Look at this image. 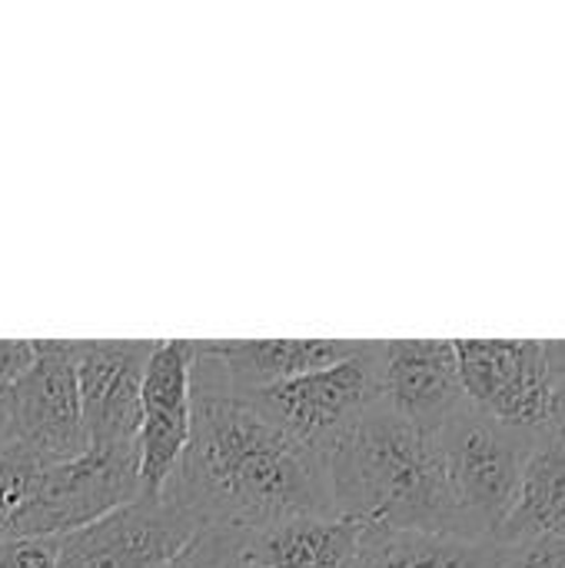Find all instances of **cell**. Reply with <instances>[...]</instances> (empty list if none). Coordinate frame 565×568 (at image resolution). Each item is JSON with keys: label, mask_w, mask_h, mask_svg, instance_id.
I'll return each instance as SVG.
<instances>
[{"label": "cell", "mask_w": 565, "mask_h": 568, "mask_svg": "<svg viewBox=\"0 0 565 568\" xmlns=\"http://www.w3.org/2000/svg\"><path fill=\"white\" fill-rule=\"evenodd\" d=\"M190 443L163 486L200 529L260 532L296 516H336L323 456L290 436L246 389L193 349Z\"/></svg>", "instance_id": "obj_1"}, {"label": "cell", "mask_w": 565, "mask_h": 568, "mask_svg": "<svg viewBox=\"0 0 565 568\" xmlns=\"http://www.w3.org/2000/svg\"><path fill=\"white\" fill-rule=\"evenodd\" d=\"M333 513L363 529H413L473 539L450 489L436 433L383 403L360 413L323 453Z\"/></svg>", "instance_id": "obj_2"}, {"label": "cell", "mask_w": 565, "mask_h": 568, "mask_svg": "<svg viewBox=\"0 0 565 568\" xmlns=\"http://www.w3.org/2000/svg\"><path fill=\"white\" fill-rule=\"evenodd\" d=\"M539 429L493 419L470 403L436 429L443 469L473 539L500 542Z\"/></svg>", "instance_id": "obj_3"}, {"label": "cell", "mask_w": 565, "mask_h": 568, "mask_svg": "<svg viewBox=\"0 0 565 568\" xmlns=\"http://www.w3.org/2000/svg\"><path fill=\"white\" fill-rule=\"evenodd\" d=\"M140 496L137 449H87L70 463H40L7 539H53L77 532Z\"/></svg>", "instance_id": "obj_4"}, {"label": "cell", "mask_w": 565, "mask_h": 568, "mask_svg": "<svg viewBox=\"0 0 565 568\" xmlns=\"http://www.w3.org/2000/svg\"><path fill=\"white\" fill-rule=\"evenodd\" d=\"M3 399L13 446L37 463H70L90 449L77 383V339H33V359L3 389Z\"/></svg>", "instance_id": "obj_5"}, {"label": "cell", "mask_w": 565, "mask_h": 568, "mask_svg": "<svg viewBox=\"0 0 565 568\" xmlns=\"http://www.w3.org/2000/svg\"><path fill=\"white\" fill-rule=\"evenodd\" d=\"M376 353L380 343H360L350 359L330 369L246 393H253L290 436L323 456L330 443L376 403Z\"/></svg>", "instance_id": "obj_6"}, {"label": "cell", "mask_w": 565, "mask_h": 568, "mask_svg": "<svg viewBox=\"0 0 565 568\" xmlns=\"http://www.w3.org/2000/svg\"><path fill=\"white\" fill-rule=\"evenodd\" d=\"M200 526L163 493L137 496L103 519L57 539L53 568H163Z\"/></svg>", "instance_id": "obj_7"}, {"label": "cell", "mask_w": 565, "mask_h": 568, "mask_svg": "<svg viewBox=\"0 0 565 568\" xmlns=\"http://www.w3.org/2000/svg\"><path fill=\"white\" fill-rule=\"evenodd\" d=\"M453 349L470 406L516 426L549 423L546 339H453Z\"/></svg>", "instance_id": "obj_8"}, {"label": "cell", "mask_w": 565, "mask_h": 568, "mask_svg": "<svg viewBox=\"0 0 565 568\" xmlns=\"http://www.w3.org/2000/svg\"><path fill=\"white\" fill-rule=\"evenodd\" d=\"M190 373H193V339H157L140 386V429H137L140 496L163 493L190 443V416H193Z\"/></svg>", "instance_id": "obj_9"}, {"label": "cell", "mask_w": 565, "mask_h": 568, "mask_svg": "<svg viewBox=\"0 0 565 568\" xmlns=\"http://www.w3.org/2000/svg\"><path fill=\"white\" fill-rule=\"evenodd\" d=\"M157 339L77 343V383L90 449H137L140 386Z\"/></svg>", "instance_id": "obj_10"}, {"label": "cell", "mask_w": 565, "mask_h": 568, "mask_svg": "<svg viewBox=\"0 0 565 568\" xmlns=\"http://www.w3.org/2000/svg\"><path fill=\"white\" fill-rule=\"evenodd\" d=\"M376 403L436 433L466 403L453 339H383L376 353Z\"/></svg>", "instance_id": "obj_11"}, {"label": "cell", "mask_w": 565, "mask_h": 568, "mask_svg": "<svg viewBox=\"0 0 565 568\" xmlns=\"http://www.w3.org/2000/svg\"><path fill=\"white\" fill-rule=\"evenodd\" d=\"M363 339H193L236 389H266L350 359Z\"/></svg>", "instance_id": "obj_12"}, {"label": "cell", "mask_w": 565, "mask_h": 568, "mask_svg": "<svg viewBox=\"0 0 565 568\" xmlns=\"http://www.w3.org/2000/svg\"><path fill=\"white\" fill-rule=\"evenodd\" d=\"M363 526L343 516H296L243 539V562L256 568H353Z\"/></svg>", "instance_id": "obj_13"}, {"label": "cell", "mask_w": 565, "mask_h": 568, "mask_svg": "<svg viewBox=\"0 0 565 568\" xmlns=\"http://www.w3.org/2000/svg\"><path fill=\"white\" fill-rule=\"evenodd\" d=\"M523 539H565V433L549 423L536 436L500 546Z\"/></svg>", "instance_id": "obj_14"}, {"label": "cell", "mask_w": 565, "mask_h": 568, "mask_svg": "<svg viewBox=\"0 0 565 568\" xmlns=\"http://www.w3.org/2000/svg\"><path fill=\"white\" fill-rule=\"evenodd\" d=\"M503 546L466 536L363 529L353 568H500Z\"/></svg>", "instance_id": "obj_15"}, {"label": "cell", "mask_w": 565, "mask_h": 568, "mask_svg": "<svg viewBox=\"0 0 565 568\" xmlns=\"http://www.w3.org/2000/svg\"><path fill=\"white\" fill-rule=\"evenodd\" d=\"M243 532L200 529L163 568H240L243 566Z\"/></svg>", "instance_id": "obj_16"}, {"label": "cell", "mask_w": 565, "mask_h": 568, "mask_svg": "<svg viewBox=\"0 0 565 568\" xmlns=\"http://www.w3.org/2000/svg\"><path fill=\"white\" fill-rule=\"evenodd\" d=\"M500 568H565V539H523L503 546Z\"/></svg>", "instance_id": "obj_17"}, {"label": "cell", "mask_w": 565, "mask_h": 568, "mask_svg": "<svg viewBox=\"0 0 565 568\" xmlns=\"http://www.w3.org/2000/svg\"><path fill=\"white\" fill-rule=\"evenodd\" d=\"M57 539H10L0 542V568H53Z\"/></svg>", "instance_id": "obj_18"}, {"label": "cell", "mask_w": 565, "mask_h": 568, "mask_svg": "<svg viewBox=\"0 0 565 568\" xmlns=\"http://www.w3.org/2000/svg\"><path fill=\"white\" fill-rule=\"evenodd\" d=\"M33 359V339H0V389H7Z\"/></svg>", "instance_id": "obj_19"}, {"label": "cell", "mask_w": 565, "mask_h": 568, "mask_svg": "<svg viewBox=\"0 0 565 568\" xmlns=\"http://www.w3.org/2000/svg\"><path fill=\"white\" fill-rule=\"evenodd\" d=\"M546 376H549V393H565V339L546 343Z\"/></svg>", "instance_id": "obj_20"}, {"label": "cell", "mask_w": 565, "mask_h": 568, "mask_svg": "<svg viewBox=\"0 0 565 568\" xmlns=\"http://www.w3.org/2000/svg\"><path fill=\"white\" fill-rule=\"evenodd\" d=\"M13 446V436H10V416H7V399H3V389H0V456Z\"/></svg>", "instance_id": "obj_21"}, {"label": "cell", "mask_w": 565, "mask_h": 568, "mask_svg": "<svg viewBox=\"0 0 565 568\" xmlns=\"http://www.w3.org/2000/svg\"><path fill=\"white\" fill-rule=\"evenodd\" d=\"M549 426L563 429L565 433V393L553 396V409H549Z\"/></svg>", "instance_id": "obj_22"}, {"label": "cell", "mask_w": 565, "mask_h": 568, "mask_svg": "<svg viewBox=\"0 0 565 568\" xmlns=\"http://www.w3.org/2000/svg\"><path fill=\"white\" fill-rule=\"evenodd\" d=\"M240 568H256V566H250V562H243V566H240Z\"/></svg>", "instance_id": "obj_23"}]
</instances>
